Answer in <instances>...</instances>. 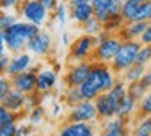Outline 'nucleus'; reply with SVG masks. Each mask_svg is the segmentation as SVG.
<instances>
[{"mask_svg": "<svg viewBox=\"0 0 151 136\" xmlns=\"http://www.w3.org/2000/svg\"><path fill=\"white\" fill-rule=\"evenodd\" d=\"M41 31L39 26L33 24L29 21H17L12 24L8 29L4 31V39H5V47L10 54H18L24 52L28 47V42L31 37Z\"/></svg>", "mask_w": 151, "mask_h": 136, "instance_id": "f257e3e1", "label": "nucleus"}, {"mask_svg": "<svg viewBox=\"0 0 151 136\" xmlns=\"http://www.w3.org/2000/svg\"><path fill=\"white\" fill-rule=\"evenodd\" d=\"M141 45L143 44H141L140 41H137V39L124 41L120 44V47H119L115 57L112 58V62L109 63L111 65V70L114 71V74L117 78L120 76L128 67H132V65L135 63V58H137V54H138V50L141 49Z\"/></svg>", "mask_w": 151, "mask_h": 136, "instance_id": "f03ea898", "label": "nucleus"}, {"mask_svg": "<svg viewBox=\"0 0 151 136\" xmlns=\"http://www.w3.org/2000/svg\"><path fill=\"white\" fill-rule=\"evenodd\" d=\"M98 36L85 34L72 41V44L68 45V63H75V62H83L89 60L91 54L94 52L96 45H98Z\"/></svg>", "mask_w": 151, "mask_h": 136, "instance_id": "7ed1b4c3", "label": "nucleus"}, {"mask_svg": "<svg viewBox=\"0 0 151 136\" xmlns=\"http://www.w3.org/2000/svg\"><path fill=\"white\" fill-rule=\"evenodd\" d=\"M18 15L23 16L24 21H29L36 26H44L49 18L50 13L47 11V8L39 2V0H24L20 6L17 8Z\"/></svg>", "mask_w": 151, "mask_h": 136, "instance_id": "20e7f679", "label": "nucleus"}, {"mask_svg": "<svg viewBox=\"0 0 151 136\" xmlns=\"http://www.w3.org/2000/svg\"><path fill=\"white\" fill-rule=\"evenodd\" d=\"M122 42H124V41H122V39L114 32V34L109 36L107 39H104V41L98 42V45H96L94 52L91 54V58H89V62L111 63L112 58L115 57V54H117V50H119V47H120Z\"/></svg>", "mask_w": 151, "mask_h": 136, "instance_id": "39448f33", "label": "nucleus"}, {"mask_svg": "<svg viewBox=\"0 0 151 136\" xmlns=\"http://www.w3.org/2000/svg\"><path fill=\"white\" fill-rule=\"evenodd\" d=\"M91 63L93 62H89V60L68 63L67 71L63 74V84H65V87H78L88 78L89 71H91Z\"/></svg>", "mask_w": 151, "mask_h": 136, "instance_id": "423d86ee", "label": "nucleus"}, {"mask_svg": "<svg viewBox=\"0 0 151 136\" xmlns=\"http://www.w3.org/2000/svg\"><path fill=\"white\" fill-rule=\"evenodd\" d=\"M96 118H98V110H96L94 100H81L80 104L70 107L65 122H94Z\"/></svg>", "mask_w": 151, "mask_h": 136, "instance_id": "0eeeda50", "label": "nucleus"}, {"mask_svg": "<svg viewBox=\"0 0 151 136\" xmlns=\"http://www.w3.org/2000/svg\"><path fill=\"white\" fill-rule=\"evenodd\" d=\"M41 65H31L29 70L21 71V73L15 74L12 78V84L13 89L21 91L23 94H29L33 91H36V79H37V73L41 71Z\"/></svg>", "mask_w": 151, "mask_h": 136, "instance_id": "6e6552de", "label": "nucleus"}, {"mask_svg": "<svg viewBox=\"0 0 151 136\" xmlns=\"http://www.w3.org/2000/svg\"><path fill=\"white\" fill-rule=\"evenodd\" d=\"M26 50L31 55H36V57H47L52 50V36L47 31L41 29L34 37L29 39Z\"/></svg>", "mask_w": 151, "mask_h": 136, "instance_id": "1a4fd4ad", "label": "nucleus"}, {"mask_svg": "<svg viewBox=\"0 0 151 136\" xmlns=\"http://www.w3.org/2000/svg\"><path fill=\"white\" fill-rule=\"evenodd\" d=\"M57 136H96L93 122H63L59 128Z\"/></svg>", "mask_w": 151, "mask_h": 136, "instance_id": "9d476101", "label": "nucleus"}, {"mask_svg": "<svg viewBox=\"0 0 151 136\" xmlns=\"http://www.w3.org/2000/svg\"><path fill=\"white\" fill-rule=\"evenodd\" d=\"M130 120L120 118V117H112L111 120L102 125V131L99 136H130Z\"/></svg>", "mask_w": 151, "mask_h": 136, "instance_id": "9b49d317", "label": "nucleus"}, {"mask_svg": "<svg viewBox=\"0 0 151 136\" xmlns=\"http://www.w3.org/2000/svg\"><path fill=\"white\" fill-rule=\"evenodd\" d=\"M57 79L59 74L54 68H41V71L37 73V79H36V91L42 94H50L57 86Z\"/></svg>", "mask_w": 151, "mask_h": 136, "instance_id": "f8f14e48", "label": "nucleus"}, {"mask_svg": "<svg viewBox=\"0 0 151 136\" xmlns=\"http://www.w3.org/2000/svg\"><path fill=\"white\" fill-rule=\"evenodd\" d=\"M33 65V57L29 52H18V54H12L10 57V63H8V70H7V76H15V74L26 71L31 68Z\"/></svg>", "mask_w": 151, "mask_h": 136, "instance_id": "ddd939ff", "label": "nucleus"}, {"mask_svg": "<svg viewBox=\"0 0 151 136\" xmlns=\"http://www.w3.org/2000/svg\"><path fill=\"white\" fill-rule=\"evenodd\" d=\"M94 105L98 110V118L99 120H111L112 117H115V109L112 105L111 99H109L107 92H101L94 99Z\"/></svg>", "mask_w": 151, "mask_h": 136, "instance_id": "4468645a", "label": "nucleus"}, {"mask_svg": "<svg viewBox=\"0 0 151 136\" xmlns=\"http://www.w3.org/2000/svg\"><path fill=\"white\" fill-rule=\"evenodd\" d=\"M2 104L12 112H26V94L18 89H12Z\"/></svg>", "mask_w": 151, "mask_h": 136, "instance_id": "2eb2a0df", "label": "nucleus"}, {"mask_svg": "<svg viewBox=\"0 0 151 136\" xmlns=\"http://www.w3.org/2000/svg\"><path fill=\"white\" fill-rule=\"evenodd\" d=\"M68 15L72 16V19H75L76 24H83L85 21H88L89 18L94 16V10H93L91 2H83L76 6L68 8Z\"/></svg>", "mask_w": 151, "mask_h": 136, "instance_id": "dca6fc26", "label": "nucleus"}, {"mask_svg": "<svg viewBox=\"0 0 151 136\" xmlns=\"http://www.w3.org/2000/svg\"><path fill=\"white\" fill-rule=\"evenodd\" d=\"M141 3H143V0H124L120 15H122V18H124L125 24H128V23L133 21V18L137 16Z\"/></svg>", "mask_w": 151, "mask_h": 136, "instance_id": "f3484780", "label": "nucleus"}, {"mask_svg": "<svg viewBox=\"0 0 151 136\" xmlns=\"http://www.w3.org/2000/svg\"><path fill=\"white\" fill-rule=\"evenodd\" d=\"M135 109H137V100L127 94V96L122 99V102H120V105H119V109H117L115 117H120V118L130 120V117L135 113Z\"/></svg>", "mask_w": 151, "mask_h": 136, "instance_id": "a211bd4d", "label": "nucleus"}, {"mask_svg": "<svg viewBox=\"0 0 151 136\" xmlns=\"http://www.w3.org/2000/svg\"><path fill=\"white\" fill-rule=\"evenodd\" d=\"M26 118V112H12L8 110L4 104H0V126H4L5 123H20Z\"/></svg>", "mask_w": 151, "mask_h": 136, "instance_id": "6ab92c4d", "label": "nucleus"}, {"mask_svg": "<svg viewBox=\"0 0 151 136\" xmlns=\"http://www.w3.org/2000/svg\"><path fill=\"white\" fill-rule=\"evenodd\" d=\"M146 73L145 71V65H140V63H133L132 67H128L124 73L120 74V79H124L125 83H132V81H138L141 79V76Z\"/></svg>", "mask_w": 151, "mask_h": 136, "instance_id": "aec40b11", "label": "nucleus"}, {"mask_svg": "<svg viewBox=\"0 0 151 136\" xmlns=\"http://www.w3.org/2000/svg\"><path fill=\"white\" fill-rule=\"evenodd\" d=\"M151 115V89H148V92L145 94V97L140 100V107L138 110H135V120L140 122L141 118Z\"/></svg>", "mask_w": 151, "mask_h": 136, "instance_id": "412c9836", "label": "nucleus"}, {"mask_svg": "<svg viewBox=\"0 0 151 136\" xmlns=\"http://www.w3.org/2000/svg\"><path fill=\"white\" fill-rule=\"evenodd\" d=\"M148 92V89L143 86L140 79L138 81H132V83H127V94L130 97H133L137 102H140L141 99L145 97V94Z\"/></svg>", "mask_w": 151, "mask_h": 136, "instance_id": "4be33fe9", "label": "nucleus"}, {"mask_svg": "<svg viewBox=\"0 0 151 136\" xmlns=\"http://www.w3.org/2000/svg\"><path fill=\"white\" fill-rule=\"evenodd\" d=\"M80 28H81V31L85 32V34L98 36L99 32L102 31V23L99 21L96 16H93V18H89L88 21H85L83 24H80Z\"/></svg>", "mask_w": 151, "mask_h": 136, "instance_id": "5701e85b", "label": "nucleus"}, {"mask_svg": "<svg viewBox=\"0 0 151 136\" xmlns=\"http://www.w3.org/2000/svg\"><path fill=\"white\" fill-rule=\"evenodd\" d=\"M46 115H47V110L44 109L42 105H37V107H34V109H31V110L26 112L28 122L33 123V125H39V123H42L44 118H46Z\"/></svg>", "mask_w": 151, "mask_h": 136, "instance_id": "b1692460", "label": "nucleus"}, {"mask_svg": "<svg viewBox=\"0 0 151 136\" xmlns=\"http://www.w3.org/2000/svg\"><path fill=\"white\" fill-rule=\"evenodd\" d=\"M130 136H151V115L141 118L140 123H137V126L132 130Z\"/></svg>", "mask_w": 151, "mask_h": 136, "instance_id": "393cba45", "label": "nucleus"}, {"mask_svg": "<svg viewBox=\"0 0 151 136\" xmlns=\"http://www.w3.org/2000/svg\"><path fill=\"white\" fill-rule=\"evenodd\" d=\"M83 100L81 92H80V87H67L65 94H63V102L68 107H73L76 104H80Z\"/></svg>", "mask_w": 151, "mask_h": 136, "instance_id": "a878e982", "label": "nucleus"}, {"mask_svg": "<svg viewBox=\"0 0 151 136\" xmlns=\"http://www.w3.org/2000/svg\"><path fill=\"white\" fill-rule=\"evenodd\" d=\"M44 97H46V94L39 92V91H33V92L26 94V112L37 105H42Z\"/></svg>", "mask_w": 151, "mask_h": 136, "instance_id": "bb28decb", "label": "nucleus"}, {"mask_svg": "<svg viewBox=\"0 0 151 136\" xmlns=\"http://www.w3.org/2000/svg\"><path fill=\"white\" fill-rule=\"evenodd\" d=\"M137 21H146V23L151 21V0L141 3V6H140V10H138L137 16L133 18V21H132V23H137Z\"/></svg>", "mask_w": 151, "mask_h": 136, "instance_id": "cd10ccee", "label": "nucleus"}, {"mask_svg": "<svg viewBox=\"0 0 151 136\" xmlns=\"http://www.w3.org/2000/svg\"><path fill=\"white\" fill-rule=\"evenodd\" d=\"M17 21H18L17 15H10V13H7V10H0V31L8 29L12 24H15Z\"/></svg>", "mask_w": 151, "mask_h": 136, "instance_id": "c85d7f7f", "label": "nucleus"}, {"mask_svg": "<svg viewBox=\"0 0 151 136\" xmlns=\"http://www.w3.org/2000/svg\"><path fill=\"white\" fill-rule=\"evenodd\" d=\"M13 89V84H12V78L10 76H0V104L4 102V99L8 96V92Z\"/></svg>", "mask_w": 151, "mask_h": 136, "instance_id": "c756f323", "label": "nucleus"}, {"mask_svg": "<svg viewBox=\"0 0 151 136\" xmlns=\"http://www.w3.org/2000/svg\"><path fill=\"white\" fill-rule=\"evenodd\" d=\"M148 62H151V44L141 45V49L137 54V58H135V63H140V65H146Z\"/></svg>", "mask_w": 151, "mask_h": 136, "instance_id": "7c9ffc66", "label": "nucleus"}, {"mask_svg": "<svg viewBox=\"0 0 151 136\" xmlns=\"http://www.w3.org/2000/svg\"><path fill=\"white\" fill-rule=\"evenodd\" d=\"M52 16L60 23V26L65 24L67 16H68V8H67V3H59V6L55 8V11L52 13Z\"/></svg>", "mask_w": 151, "mask_h": 136, "instance_id": "2f4dec72", "label": "nucleus"}, {"mask_svg": "<svg viewBox=\"0 0 151 136\" xmlns=\"http://www.w3.org/2000/svg\"><path fill=\"white\" fill-rule=\"evenodd\" d=\"M33 135H34V125L33 123L20 122V125L17 126V133H15V136H33Z\"/></svg>", "mask_w": 151, "mask_h": 136, "instance_id": "473e14b6", "label": "nucleus"}, {"mask_svg": "<svg viewBox=\"0 0 151 136\" xmlns=\"http://www.w3.org/2000/svg\"><path fill=\"white\" fill-rule=\"evenodd\" d=\"M17 126L18 123H5L4 126H0V136H15L17 133Z\"/></svg>", "mask_w": 151, "mask_h": 136, "instance_id": "72a5a7b5", "label": "nucleus"}, {"mask_svg": "<svg viewBox=\"0 0 151 136\" xmlns=\"http://www.w3.org/2000/svg\"><path fill=\"white\" fill-rule=\"evenodd\" d=\"M24 0H0V10H10V8H18Z\"/></svg>", "mask_w": 151, "mask_h": 136, "instance_id": "f704fd0d", "label": "nucleus"}, {"mask_svg": "<svg viewBox=\"0 0 151 136\" xmlns=\"http://www.w3.org/2000/svg\"><path fill=\"white\" fill-rule=\"evenodd\" d=\"M140 42H141L143 45H150V44H151V21L148 23L146 29H145L143 34L140 36Z\"/></svg>", "mask_w": 151, "mask_h": 136, "instance_id": "c9c22d12", "label": "nucleus"}, {"mask_svg": "<svg viewBox=\"0 0 151 136\" xmlns=\"http://www.w3.org/2000/svg\"><path fill=\"white\" fill-rule=\"evenodd\" d=\"M8 63H10V55L4 54L0 57V76H5V74H7Z\"/></svg>", "mask_w": 151, "mask_h": 136, "instance_id": "e433bc0d", "label": "nucleus"}, {"mask_svg": "<svg viewBox=\"0 0 151 136\" xmlns=\"http://www.w3.org/2000/svg\"><path fill=\"white\" fill-rule=\"evenodd\" d=\"M39 2L46 6L49 13H54V11H55V8L59 6V0H39Z\"/></svg>", "mask_w": 151, "mask_h": 136, "instance_id": "4c0bfd02", "label": "nucleus"}, {"mask_svg": "<svg viewBox=\"0 0 151 136\" xmlns=\"http://www.w3.org/2000/svg\"><path fill=\"white\" fill-rule=\"evenodd\" d=\"M141 83H143V86L146 87V89H151V71H146V73L141 76Z\"/></svg>", "mask_w": 151, "mask_h": 136, "instance_id": "58836bf2", "label": "nucleus"}, {"mask_svg": "<svg viewBox=\"0 0 151 136\" xmlns=\"http://www.w3.org/2000/svg\"><path fill=\"white\" fill-rule=\"evenodd\" d=\"M7 47H5V39H4V31H0V57L5 54Z\"/></svg>", "mask_w": 151, "mask_h": 136, "instance_id": "ea45409f", "label": "nucleus"}, {"mask_svg": "<svg viewBox=\"0 0 151 136\" xmlns=\"http://www.w3.org/2000/svg\"><path fill=\"white\" fill-rule=\"evenodd\" d=\"M62 42H63V45H70V44H72L68 32H62Z\"/></svg>", "mask_w": 151, "mask_h": 136, "instance_id": "a19ab883", "label": "nucleus"}, {"mask_svg": "<svg viewBox=\"0 0 151 136\" xmlns=\"http://www.w3.org/2000/svg\"><path fill=\"white\" fill-rule=\"evenodd\" d=\"M59 113H60V104L59 102H54V105H52V115L57 117Z\"/></svg>", "mask_w": 151, "mask_h": 136, "instance_id": "79ce46f5", "label": "nucleus"}, {"mask_svg": "<svg viewBox=\"0 0 151 136\" xmlns=\"http://www.w3.org/2000/svg\"><path fill=\"white\" fill-rule=\"evenodd\" d=\"M88 2H91V3H94V2H98V0H88Z\"/></svg>", "mask_w": 151, "mask_h": 136, "instance_id": "37998d69", "label": "nucleus"}, {"mask_svg": "<svg viewBox=\"0 0 151 136\" xmlns=\"http://www.w3.org/2000/svg\"><path fill=\"white\" fill-rule=\"evenodd\" d=\"M50 136H57V135H50Z\"/></svg>", "mask_w": 151, "mask_h": 136, "instance_id": "c03bdc74", "label": "nucleus"}, {"mask_svg": "<svg viewBox=\"0 0 151 136\" xmlns=\"http://www.w3.org/2000/svg\"><path fill=\"white\" fill-rule=\"evenodd\" d=\"M143 2H148V0H143Z\"/></svg>", "mask_w": 151, "mask_h": 136, "instance_id": "a18cd8bd", "label": "nucleus"}]
</instances>
